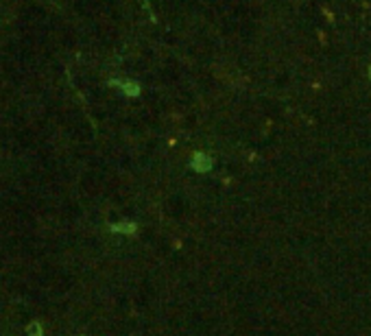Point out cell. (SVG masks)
Segmentation results:
<instances>
[{
    "mask_svg": "<svg viewBox=\"0 0 371 336\" xmlns=\"http://www.w3.org/2000/svg\"><path fill=\"white\" fill-rule=\"evenodd\" d=\"M212 166H214V158L210 153H205V151H197L192 155V159H190V168L194 173H207V170H212Z\"/></svg>",
    "mask_w": 371,
    "mask_h": 336,
    "instance_id": "6da1fadb",
    "label": "cell"
},
{
    "mask_svg": "<svg viewBox=\"0 0 371 336\" xmlns=\"http://www.w3.org/2000/svg\"><path fill=\"white\" fill-rule=\"evenodd\" d=\"M110 85L118 88L120 92H123L125 96H129V98H138L140 94H142V85H140L138 81H123V79H111Z\"/></svg>",
    "mask_w": 371,
    "mask_h": 336,
    "instance_id": "7a4b0ae2",
    "label": "cell"
},
{
    "mask_svg": "<svg viewBox=\"0 0 371 336\" xmlns=\"http://www.w3.org/2000/svg\"><path fill=\"white\" fill-rule=\"evenodd\" d=\"M110 231H114V234H125V236H135V231H138V225H135L133 221L114 223V225H110Z\"/></svg>",
    "mask_w": 371,
    "mask_h": 336,
    "instance_id": "3957f363",
    "label": "cell"
},
{
    "mask_svg": "<svg viewBox=\"0 0 371 336\" xmlns=\"http://www.w3.org/2000/svg\"><path fill=\"white\" fill-rule=\"evenodd\" d=\"M26 334H29V336H44L42 323H37V321H33V323H29V328H26Z\"/></svg>",
    "mask_w": 371,
    "mask_h": 336,
    "instance_id": "277c9868",
    "label": "cell"
},
{
    "mask_svg": "<svg viewBox=\"0 0 371 336\" xmlns=\"http://www.w3.org/2000/svg\"><path fill=\"white\" fill-rule=\"evenodd\" d=\"M369 77H371V66H369Z\"/></svg>",
    "mask_w": 371,
    "mask_h": 336,
    "instance_id": "5b68a950",
    "label": "cell"
}]
</instances>
